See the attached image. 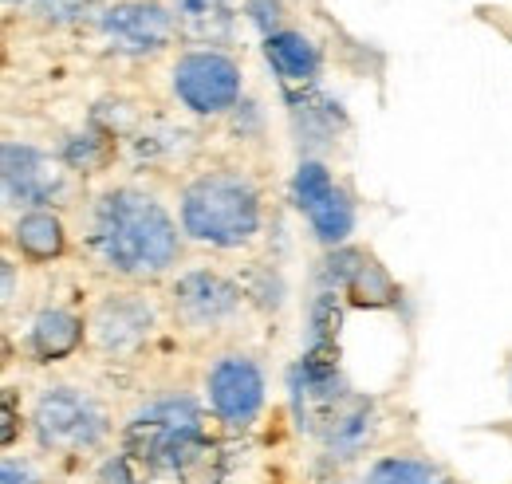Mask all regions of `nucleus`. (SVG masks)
Wrapping results in <instances>:
<instances>
[{
	"label": "nucleus",
	"mask_w": 512,
	"mask_h": 484,
	"mask_svg": "<svg viewBox=\"0 0 512 484\" xmlns=\"http://www.w3.org/2000/svg\"><path fill=\"white\" fill-rule=\"evenodd\" d=\"M264 60L272 63V71L284 83H312L320 75V48L304 32H292V28L264 36Z\"/></svg>",
	"instance_id": "13"
},
{
	"label": "nucleus",
	"mask_w": 512,
	"mask_h": 484,
	"mask_svg": "<svg viewBox=\"0 0 512 484\" xmlns=\"http://www.w3.org/2000/svg\"><path fill=\"white\" fill-rule=\"evenodd\" d=\"M509 398H512V366H509Z\"/></svg>",
	"instance_id": "24"
},
{
	"label": "nucleus",
	"mask_w": 512,
	"mask_h": 484,
	"mask_svg": "<svg viewBox=\"0 0 512 484\" xmlns=\"http://www.w3.org/2000/svg\"><path fill=\"white\" fill-rule=\"evenodd\" d=\"M138 469H142V465L123 449L119 457H111V461L99 469V484H138Z\"/></svg>",
	"instance_id": "20"
},
{
	"label": "nucleus",
	"mask_w": 512,
	"mask_h": 484,
	"mask_svg": "<svg viewBox=\"0 0 512 484\" xmlns=\"http://www.w3.org/2000/svg\"><path fill=\"white\" fill-rule=\"evenodd\" d=\"M170 307H174V319L182 327L213 331L241 311V292L225 276H217L209 268H193L186 276H178V284L170 292Z\"/></svg>",
	"instance_id": "10"
},
{
	"label": "nucleus",
	"mask_w": 512,
	"mask_h": 484,
	"mask_svg": "<svg viewBox=\"0 0 512 484\" xmlns=\"http://www.w3.org/2000/svg\"><path fill=\"white\" fill-rule=\"evenodd\" d=\"M264 221L260 189L249 174L217 166L201 170L178 193V225L182 233L209 248H245L256 241Z\"/></svg>",
	"instance_id": "2"
},
{
	"label": "nucleus",
	"mask_w": 512,
	"mask_h": 484,
	"mask_svg": "<svg viewBox=\"0 0 512 484\" xmlns=\"http://www.w3.org/2000/svg\"><path fill=\"white\" fill-rule=\"evenodd\" d=\"M83 339H87V319H79L67 307H44L28 327V351L40 363H60L67 355H75Z\"/></svg>",
	"instance_id": "11"
},
{
	"label": "nucleus",
	"mask_w": 512,
	"mask_h": 484,
	"mask_svg": "<svg viewBox=\"0 0 512 484\" xmlns=\"http://www.w3.org/2000/svg\"><path fill=\"white\" fill-rule=\"evenodd\" d=\"M371 429H375L371 406L363 398H347L343 406H331V414L323 422V445H327L331 457L347 461V457H355V453L367 449Z\"/></svg>",
	"instance_id": "14"
},
{
	"label": "nucleus",
	"mask_w": 512,
	"mask_h": 484,
	"mask_svg": "<svg viewBox=\"0 0 512 484\" xmlns=\"http://www.w3.org/2000/svg\"><path fill=\"white\" fill-rule=\"evenodd\" d=\"M0 484H36V473H32V465H24V461H16V457H4V465H0Z\"/></svg>",
	"instance_id": "21"
},
{
	"label": "nucleus",
	"mask_w": 512,
	"mask_h": 484,
	"mask_svg": "<svg viewBox=\"0 0 512 484\" xmlns=\"http://www.w3.org/2000/svg\"><path fill=\"white\" fill-rule=\"evenodd\" d=\"M111 429L103 402L79 386H44L32 402V437L44 453L99 449Z\"/></svg>",
	"instance_id": "4"
},
{
	"label": "nucleus",
	"mask_w": 512,
	"mask_h": 484,
	"mask_svg": "<svg viewBox=\"0 0 512 484\" xmlns=\"http://www.w3.org/2000/svg\"><path fill=\"white\" fill-rule=\"evenodd\" d=\"M335 189H339V185H335L331 170H327L323 162H300L296 174H292V201H296V209H300L304 217H308L312 209H320Z\"/></svg>",
	"instance_id": "18"
},
{
	"label": "nucleus",
	"mask_w": 512,
	"mask_h": 484,
	"mask_svg": "<svg viewBox=\"0 0 512 484\" xmlns=\"http://www.w3.org/2000/svg\"><path fill=\"white\" fill-rule=\"evenodd\" d=\"M123 445L142 469L178 473V477H186L193 465H201L213 453L205 441L201 406L186 394L154 398L150 406H142L127 422Z\"/></svg>",
	"instance_id": "3"
},
{
	"label": "nucleus",
	"mask_w": 512,
	"mask_h": 484,
	"mask_svg": "<svg viewBox=\"0 0 512 484\" xmlns=\"http://www.w3.org/2000/svg\"><path fill=\"white\" fill-rule=\"evenodd\" d=\"M182 225L138 185H111L87 209L91 256L123 280H162L182 260Z\"/></svg>",
	"instance_id": "1"
},
{
	"label": "nucleus",
	"mask_w": 512,
	"mask_h": 484,
	"mask_svg": "<svg viewBox=\"0 0 512 484\" xmlns=\"http://www.w3.org/2000/svg\"><path fill=\"white\" fill-rule=\"evenodd\" d=\"M158 327V311L142 292H107L87 315V343L107 359L138 355Z\"/></svg>",
	"instance_id": "8"
},
{
	"label": "nucleus",
	"mask_w": 512,
	"mask_h": 484,
	"mask_svg": "<svg viewBox=\"0 0 512 484\" xmlns=\"http://www.w3.org/2000/svg\"><path fill=\"white\" fill-rule=\"evenodd\" d=\"M363 484H449V477L426 457H406V453H390L379 457L367 469Z\"/></svg>",
	"instance_id": "17"
},
{
	"label": "nucleus",
	"mask_w": 512,
	"mask_h": 484,
	"mask_svg": "<svg viewBox=\"0 0 512 484\" xmlns=\"http://www.w3.org/2000/svg\"><path fill=\"white\" fill-rule=\"evenodd\" d=\"M170 87H174V99L190 115L217 119V115H225V111H233L241 103L245 75H241V63L233 60L229 52L190 48L170 67Z\"/></svg>",
	"instance_id": "5"
},
{
	"label": "nucleus",
	"mask_w": 512,
	"mask_h": 484,
	"mask_svg": "<svg viewBox=\"0 0 512 484\" xmlns=\"http://www.w3.org/2000/svg\"><path fill=\"white\" fill-rule=\"evenodd\" d=\"M205 402L213 418L229 429H249L264 410V370L253 355L229 351L205 370Z\"/></svg>",
	"instance_id": "7"
},
{
	"label": "nucleus",
	"mask_w": 512,
	"mask_h": 484,
	"mask_svg": "<svg viewBox=\"0 0 512 484\" xmlns=\"http://www.w3.org/2000/svg\"><path fill=\"white\" fill-rule=\"evenodd\" d=\"M20 4H28V0H4V8H20Z\"/></svg>",
	"instance_id": "23"
},
{
	"label": "nucleus",
	"mask_w": 512,
	"mask_h": 484,
	"mask_svg": "<svg viewBox=\"0 0 512 484\" xmlns=\"http://www.w3.org/2000/svg\"><path fill=\"white\" fill-rule=\"evenodd\" d=\"M343 288H347V296H351L355 307H386V303H394V296H398V288L386 276L383 264H375L367 256H355Z\"/></svg>",
	"instance_id": "16"
},
{
	"label": "nucleus",
	"mask_w": 512,
	"mask_h": 484,
	"mask_svg": "<svg viewBox=\"0 0 512 484\" xmlns=\"http://www.w3.org/2000/svg\"><path fill=\"white\" fill-rule=\"evenodd\" d=\"M99 28H103V36H107V44L115 52H123V56H154L174 40L178 20L158 0H119L99 16Z\"/></svg>",
	"instance_id": "9"
},
{
	"label": "nucleus",
	"mask_w": 512,
	"mask_h": 484,
	"mask_svg": "<svg viewBox=\"0 0 512 484\" xmlns=\"http://www.w3.org/2000/svg\"><path fill=\"white\" fill-rule=\"evenodd\" d=\"M103 158H107V138H99L95 130L75 134L64 146V162L71 170H95V166H103Z\"/></svg>",
	"instance_id": "19"
},
{
	"label": "nucleus",
	"mask_w": 512,
	"mask_h": 484,
	"mask_svg": "<svg viewBox=\"0 0 512 484\" xmlns=\"http://www.w3.org/2000/svg\"><path fill=\"white\" fill-rule=\"evenodd\" d=\"M308 225H312V237L323 248H343L347 237L355 233V201H351V193L339 185L320 209L308 213Z\"/></svg>",
	"instance_id": "15"
},
{
	"label": "nucleus",
	"mask_w": 512,
	"mask_h": 484,
	"mask_svg": "<svg viewBox=\"0 0 512 484\" xmlns=\"http://www.w3.org/2000/svg\"><path fill=\"white\" fill-rule=\"evenodd\" d=\"M0 268H4V307H12V300H16V264L4 260Z\"/></svg>",
	"instance_id": "22"
},
{
	"label": "nucleus",
	"mask_w": 512,
	"mask_h": 484,
	"mask_svg": "<svg viewBox=\"0 0 512 484\" xmlns=\"http://www.w3.org/2000/svg\"><path fill=\"white\" fill-rule=\"evenodd\" d=\"M0 182H4V201L8 209H52L67 193V170L48 150L32 142L4 138L0 146Z\"/></svg>",
	"instance_id": "6"
},
{
	"label": "nucleus",
	"mask_w": 512,
	"mask_h": 484,
	"mask_svg": "<svg viewBox=\"0 0 512 484\" xmlns=\"http://www.w3.org/2000/svg\"><path fill=\"white\" fill-rule=\"evenodd\" d=\"M12 248L32 260V264H48V260H60L67 248V229L60 221V213L52 209H28L12 221V233H8Z\"/></svg>",
	"instance_id": "12"
}]
</instances>
